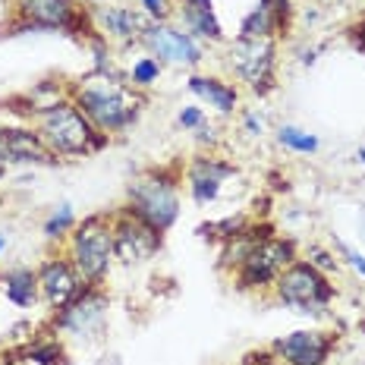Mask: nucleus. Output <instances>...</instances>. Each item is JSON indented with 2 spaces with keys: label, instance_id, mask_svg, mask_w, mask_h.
Listing matches in <instances>:
<instances>
[{
  "label": "nucleus",
  "instance_id": "5",
  "mask_svg": "<svg viewBox=\"0 0 365 365\" xmlns=\"http://www.w3.org/2000/svg\"><path fill=\"white\" fill-rule=\"evenodd\" d=\"M66 258L76 264L86 284H101L113 264V227L110 215H88L73 227L66 240Z\"/></svg>",
  "mask_w": 365,
  "mask_h": 365
},
{
  "label": "nucleus",
  "instance_id": "28",
  "mask_svg": "<svg viewBox=\"0 0 365 365\" xmlns=\"http://www.w3.org/2000/svg\"><path fill=\"white\" fill-rule=\"evenodd\" d=\"M306 255H309L306 262H309V264H315V268L322 271V274H328V277L340 268L337 258H334V255L328 252V249H322V246H309V252H306Z\"/></svg>",
  "mask_w": 365,
  "mask_h": 365
},
{
  "label": "nucleus",
  "instance_id": "37",
  "mask_svg": "<svg viewBox=\"0 0 365 365\" xmlns=\"http://www.w3.org/2000/svg\"><path fill=\"white\" fill-rule=\"evenodd\" d=\"M180 4H192V6H205V10H215V6H211V0H177V6Z\"/></svg>",
  "mask_w": 365,
  "mask_h": 365
},
{
  "label": "nucleus",
  "instance_id": "34",
  "mask_svg": "<svg viewBox=\"0 0 365 365\" xmlns=\"http://www.w3.org/2000/svg\"><path fill=\"white\" fill-rule=\"evenodd\" d=\"M195 139H199L202 145H205V142H208V148H211V145H215V142H217V129H215V126H208V123H202L199 129H195Z\"/></svg>",
  "mask_w": 365,
  "mask_h": 365
},
{
  "label": "nucleus",
  "instance_id": "20",
  "mask_svg": "<svg viewBox=\"0 0 365 365\" xmlns=\"http://www.w3.org/2000/svg\"><path fill=\"white\" fill-rule=\"evenodd\" d=\"M22 349V359L29 365H66V353H63V344L54 331H38V337H32Z\"/></svg>",
  "mask_w": 365,
  "mask_h": 365
},
{
  "label": "nucleus",
  "instance_id": "30",
  "mask_svg": "<svg viewBox=\"0 0 365 365\" xmlns=\"http://www.w3.org/2000/svg\"><path fill=\"white\" fill-rule=\"evenodd\" d=\"M240 365H284V362L274 356L271 346H264V349H249V353L240 359Z\"/></svg>",
  "mask_w": 365,
  "mask_h": 365
},
{
  "label": "nucleus",
  "instance_id": "33",
  "mask_svg": "<svg viewBox=\"0 0 365 365\" xmlns=\"http://www.w3.org/2000/svg\"><path fill=\"white\" fill-rule=\"evenodd\" d=\"M242 126H246L249 135H262V133H264V120L258 117V113H252V110L242 113Z\"/></svg>",
  "mask_w": 365,
  "mask_h": 365
},
{
  "label": "nucleus",
  "instance_id": "17",
  "mask_svg": "<svg viewBox=\"0 0 365 365\" xmlns=\"http://www.w3.org/2000/svg\"><path fill=\"white\" fill-rule=\"evenodd\" d=\"M189 91H192L199 101H205L208 108H215L217 113H233L240 104V88L230 86V82L217 79V76H199L192 73L189 76Z\"/></svg>",
  "mask_w": 365,
  "mask_h": 365
},
{
  "label": "nucleus",
  "instance_id": "2",
  "mask_svg": "<svg viewBox=\"0 0 365 365\" xmlns=\"http://www.w3.org/2000/svg\"><path fill=\"white\" fill-rule=\"evenodd\" d=\"M35 129L41 133L44 145L57 158H88L95 151L108 148L110 135L95 129V123L82 113L70 98H54V101L38 104Z\"/></svg>",
  "mask_w": 365,
  "mask_h": 365
},
{
  "label": "nucleus",
  "instance_id": "10",
  "mask_svg": "<svg viewBox=\"0 0 365 365\" xmlns=\"http://www.w3.org/2000/svg\"><path fill=\"white\" fill-rule=\"evenodd\" d=\"M110 227H113V258L123 268L151 262L164 246V233L145 224L142 217H135L126 205L110 215Z\"/></svg>",
  "mask_w": 365,
  "mask_h": 365
},
{
  "label": "nucleus",
  "instance_id": "16",
  "mask_svg": "<svg viewBox=\"0 0 365 365\" xmlns=\"http://www.w3.org/2000/svg\"><path fill=\"white\" fill-rule=\"evenodd\" d=\"M91 19H95V29L104 38H113V41L123 44H139L148 29V16L142 10H133V6H95Z\"/></svg>",
  "mask_w": 365,
  "mask_h": 365
},
{
  "label": "nucleus",
  "instance_id": "13",
  "mask_svg": "<svg viewBox=\"0 0 365 365\" xmlns=\"http://www.w3.org/2000/svg\"><path fill=\"white\" fill-rule=\"evenodd\" d=\"M230 177H237V167H233V161H224L220 155H215V151H199L186 164V186L199 208L215 202L220 195V186Z\"/></svg>",
  "mask_w": 365,
  "mask_h": 365
},
{
  "label": "nucleus",
  "instance_id": "26",
  "mask_svg": "<svg viewBox=\"0 0 365 365\" xmlns=\"http://www.w3.org/2000/svg\"><path fill=\"white\" fill-rule=\"evenodd\" d=\"M274 13V22H277V38L290 35L293 29V0H264Z\"/></svg>",
  "mask_w": 365,
  "mask_h": 365
},
{
  "label": "nucleus",
  "instance_id": "36",
  "mask_svg": "<svg viewBox=\"0 0 365 365\" xmlns=\"http://www.w3.org/2000/svg\"><path fill=\"white\" fill-rule=\"evenodd\" d=\"M315 60H318V51H302V66H312V63H315Z\"/></svg>",
  "mask_w": 365,
  "mask_h": 365
},
{
  "label": "nucleus",
  "instance_id": "31",
  "mask_svg": "<svg viewBox=\"0 0 365 365\" xmlns=\"http://www.w3.org/2000/svg\"><path fill=\"white\" fill-rule=\"evenodd\" d=\"M346 38H349V44H353V48L365 57V16H359L353 26L346 29Z\"/></svg>",
  "mask_w": 365,
  "mask_h": 365
},
{
  "label": "nucleus",
  "instance_id": "29",
  "mask_svg": "<svg viewBox=\"0 0 365 365\" xmlns=\"http://www.w3.org/2000/svg\"><path fill=\"white\" fill-rule=\"evenodd\" d=\"M334 246H337L340 258H344V262L349 264V268H353L356 274H359V277H365V255L359 252V249H356V246H349V242H344V240H337V237H334Z\"/></svg>",
  "mask_w": 365,
  "mask_h": 365
},
{
  "label": "nucleus",
  "instance_id": "11",
  "mask_svg": "<svg viewBox=\"0 0 365 365\" xmlns=\"http://www.w3.org/2000/svg\"><path fill=\"white\" fill-rule=\"evenodd\" d=\"M142 48L151 57H158L161 63H173V66H199L205 60V48L195 41L186 29H173L167 22H148L145 35H142Z\"/></svg>",
  "mask_w": 365,
  "mask_h": 365
},
{
  "label": "nucleus",
  "instance_id": "35",
  "mask_svg": "<svg viewBox=\"0 0 365 365\" xmlns=\"http://www.w3.org/2000/svg\"><path fill=\"white\" fill-rule=\"evenodd\" d=\"M26 359H22V349H10V353H0V365H22Z\"/></svg>",
  "mask_w": 365,
  "mask_h": 365
},
{
  "label": "nucleus",
  "instance_id": "38",
  "mask_svg": "<svg viewBox=\"0 0 365 365\" xmlns=\"http://www.w3.org/2000/svg\"><path fill=\"white\" fill-rule=\"evenodd\" d=\"M356 158H359V161L365 164V148H359V151H356Z\"/></svg>",
  "mask_w": 365,
  "mask_h": 365
},
{
  "label": "nucleus",
  "instance_id": "1",
  "mask_svg": "<svg viewBox=\"0 0 365 365\" xmlns=\"http://www.w3.org/2000/svg\"><path fill=\"white\" fill-rule=\"evenodd\" d=\"M66 98L95 123V129H101L108 135L126 133L129 126H135V120L142 117V110L148 104L145 91L133 88L123 76L95 70L76 79L66 91Z\"/></svg>",
  "mask_w": 365,
  "mask_h": 365
},
{
  "label": "nucleus",
  "instance_id": "9",
  "mask_svg": "<svg viewBox=\"0 0 365 365\" xmlns=\"http://www.w3.org/2000/svg\"><path fill=\"white\" fill-rule=\"evenodd\" d=\"M108 309H110V296L101 290V284H86L63 309L54 312L51 331L70 334V337H79V340H95L104 334Z\"/></svg>",
  "mask_w": 365,
  "mask_h": 365
},
{
  "label": "nucleus",
  "instance_id": "39",
  "mask_svg": "<svg viewBox=\"0 0 365 365\" xmlns=\"http://www.w3.org/2000/svg\"><path fill=\"white\" fill-rule=\"evenodd\" d=\"M4 249H6V237H4V233H0V252H4Z\"/></svg>",
  "mask_w": 365,
  "mask_h": 365
},
{
  "label": "nucleus",
  "instance_id": "24",
  "mask_svg": "<svg viewBox=\"0 0 365 365\" xmlns=\"http://www.w3.org/2000/svg\"><path fill=\"white\" fill-rule=\"evenodd\" d=\"M246 224H249V217H246V215H230V217H220V220H215V224H202V227H199V233H202L205 240L227 242V240L237 237V233H240Z\"/></svg>",
  "mask_w": 365,
  "mask_h": 365
},
{
  "label": "nucleus",
  "instance_id": "19",
  "mask_svg": "<svg viewBox=\"0 0 365 365\" xmlns=\"http://www.w3.org/2000/svg\"><path fill=\"white\" fill-rule=\"evenodd\" d=\"M180 19H182V29H186L195 41H224V29H220L215 10L180 4Z\"/></svg>",
  "mask_w": 365,
  "mask_h": 365
},
{
  "label": "nucleus",
  "instance_id": "40",
  "mask_svg": "<svg viewBox=\"0 0 365 365\" xmlns=\"http://www.w3.org/2000/svg\"><path fill=\"white\" fill-rule=\"evenodd\" d=\"M4 173H6V164H4V161H0V177H4Z\"/></svg>",
  "mask_w": 365,
  "mask_h": 365
},
{
  "label": "nucleus",
  "instance_id": "8",
  "mask_svg": "<svg viewBox=\"0 0 365 365\" xmlns=\"http://www.w3.org/2000/svg\"><path fill=\"white\" fill-rule=\"evenodd\" d=\"M227 66L252 95L264 98L277 88V38H233Z\"/></svg>",
  "mask_w": 365,
  "mask_h": 365
},
{
  "label": "nucleus",
  "instance_id": "25",
  "mask_svg": "<svg viewBox=\"0 0 365 365\" xmlns=\"http://www.w3.org/2000/svg\"><path fill=\"white\" fill-rule=\"evenodd\" d=\"M73 227H76L73 208H70V205H60L54 215L44 220V237H48V240H63V237H70V233H73Z\"/></svg>",
  "mask_w": 365,
  "mask_h": 365
},
{
  "label": "nucleus",
  "instance_id": "32",
  "mask_svg": "<svg viewBox=\"0 0 365 365\" xmlns=\"http://www.w3.org/2000/svg\"><path fill=\"white\" fill-rule=\"evenodd\" d=\"M177 123L182 129H199L205 123V113H202V108H182L180 117H177Z\"/></svg>",
  "mask_w": 365,
  "mask_h": 365
},
{
  "label": "nucleus",
  "instance_id": "15",
  "mask_svg": "<svg viewBox=\"0 0 365 365\" xmlns=\"http://www.w3.org/2000/svg\"><path fill=\"white\" fill-rule=\"evenodd\" d=\"M35 271H38V293H41V299L48 302L51 309H63L66 302L86 287L82 274L76 271V264L66 255L44 258Z\"/></svg>",
  "mask_w": 365,
  "mask_h": 365
},
{
  "label": "nucleus",
  "instance_id": "41",
  "mask_svg": "<svg viewBox=\"0 0 365 365\" xmlns=\"http://www.w3.org/2000/svg\"><path fill=\"white\" fill-rule=\"evenodd\" d=\"M95 4H101V0H95Z\"/></svg>",
  "mask_w": 365,
  "mask_h": 365
},
{
  "label": "nucleus",
  "instance_id": "12",
  "mask_svg": "<svg viewBox=\"0 0 365 365\" xmlns=\"http://www.w3.org/2000/svg\"><path fill=\"white\" fill-rule=\"evenodd\" d=\"M334 346H337V334L331 331H290L284 337L271 340V349L284 365H328Z\"/></svg>",
  "mask_w": 365,
  "mask_h": 365
},
{
  "label": "nucleus",
  "instance_id": "21",
  "mask_svg": "<svg viewBox=\"0 0 365 365\" xmlns=\"http://www.w3.org/2000/svg\"><path fill=\"white\" fill-rule=\"evenodd\" d=\"M240 38H277V22L264 0H258V6L240 22Z\"/></svg>",
  "mask_w": 365,
  "mask_h": 365
},
{
  "label": "nucleus",
  "instance_id": "27",
  "mask_svg": "<svg viewBox=\"0 0 365 365\" xmlns=\"http://www.w3.org/2000/svg\"><path fill=\"white\" fill-rule=\"evenodd\" d=\"M177 10V0H142V13L151 22H167Z\"/></svg>",
  "mask_w": 365,
  "mask_h": 365
},
{
  "label": "nucleus",
  "instance_id": "7",
  "mask_svg": "<svg viewBox=\"0 0 365 365\" xmlns=\"http://www.w3.org/2000/svg\"><path fill=\"white\" fill-rule=\"evenodd\" d=\"M296 258H299L296 240L274 233V237L252 246V252L230 271L233 284H237V290H242V293H262V290H268V287H274V280L284 274V268H290Z\"/></svg>",
  "mask_w": 365,
  "mask_h": 365
},
{
  "label": "nucleus",
  "instance_id": "14",
  "mask_svg": "<svg viewBox=\"0 0 365 365\" xmlns=\"http://www.w3.org/2000/svg\"><path fill=\"white\" fill-rule=\"evenodd\" d=\"M0 161L6 167H54L60 158L44 145L41 133L32 126H0Z\"/></svg>",
  "mask_w": 365,
  "mask_h": 365
},
{
  "label": "nucleus",
  "instance_id": "4",
  "mask_svg": "<svg viewBox=\"0 0 365 365\" xmlns=\"http://www.w3.org/2000/svg\"><path fill=\"white\" fill-rule=\"evenodd\" d=\"M16 6V29L13 35L22 32H66L76 38H98L101 32L95 29L88 10H82L79 0H13Z\"/></svg>",
  "mask_w": 365,
  "mask_h": 365
},
{
  "label": "nucleus",
  "instance_id": "6",
  "mask_svg": "<svg viewBox=\"0 0 365 365\" xmlns=\"http://www.w3.org/2000/svg\"><path fill=\"white\" fill-rule=\"evenodd\" d=\"M334 296H337V290H334L331 277L318 271L315 264H309L306 258H296L290 268H284V274L274 280V299L299 312V315H328Z\"/></svg>",
  "mask_w": 365,
  "mask_h": 365
},
{
  "label": "nucleus",
  "instance_id": "22",
  "mask_svg": "<svg viewBox=\"0 0 365 365\" xmlns=\"http://www.w3.org/2000/svg\"><path fill=\"white\" fill-rule=\"evenodd\" d=\"M161 70H164V63L158 57H151V54L148 57H139L133 66H129V79L126 82L133 88L145 91V88H151L158 79H161Z\"/></svg>",
  "mask_w": 365,
  "mask_h": 365
},
{
  "label": "nucleus",
  "instance_id": "18",
  "mask_svg": "<svg viewBox=\"0 0 365 365\" xmlns=\"http://www.w3.org/2000/svg\"><path fill=\"white\" fill-rule=\"evenodd\" d=\"M0 287H4L6 299L13 302V306L19 309H29L35 306L38 299H41V293H38V271L32 268H10L0 274Z\"/></svg>",
  "mask_w": 365,
  "mask_h": 365
},
{
  "label": "nucleus",
  "instance_id": "3",
  "mask_svg": "<svg viewBox=\"0 0 365 365\" xmlns=\"http://www.w3.org/2000/svg\"><path fill=\"white\" fill-rule=\"evenodd\" d=\"M126 208L155 230L167 233L180 217V177L177 170H145L126 182Z\"/></svg>",
  "mask_w": 365,
  "mask_h": 365
},
{
  "label": "nucleus",
  "instance_id": "23",
  "mask_svg": "<svg viewBox=\"0 0 365 365\" xmlns=\"http://www.w3.org/2000/svg\"><path fill=\"white\" fill-rule=\"evenodd\" d=\"M277 142L284 148H290L296 151V155H312V151H318V135H312L306 133V129H299V126H280L277 129Z\"/></svg>",
  "mask_w": 365,
  "mask_h": 365
}]
</instances>
